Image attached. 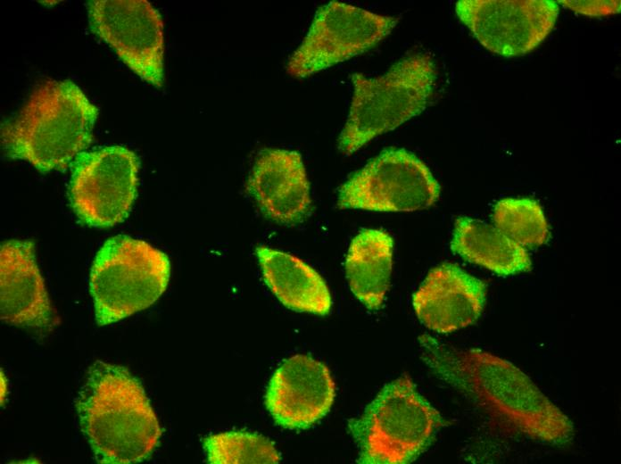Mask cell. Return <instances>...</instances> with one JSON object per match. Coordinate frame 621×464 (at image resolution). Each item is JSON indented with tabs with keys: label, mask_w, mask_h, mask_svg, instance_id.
<instances>
[{
	"label": "cell",
	"mask_w": 621,
	"mask_h": 464,
	"mask_svg": "<svg viewBox=\"0 0 621 464\" xmlns=\"http://www.w3.org/2000/svg\"><path fill=\"white\" fill-rule=\"evenodd\" d=\"M393 239L383 229L364 228L352 240L345 259L351 291L368 310H379L389 289Z\"/></svg>",
	"instance_id": "17"
},
{
	"label": "cell",
	"mask_w": 621,
	"mask_h": 464,
	"mask_svg": "<svg viewBox=\"0 0 621 464\" xmlns=\"http://www.w3.org/2000/svg\"><path fill=\"white\" fill-rule=\"evenodd\" d=\"M140 160L121 145L76 157L69 186L70 205L84 224L110 228L129 214L137 197Z\"/></svg>",
	"instance_id": "8"
},
{
	"label": "cell",
	"mask_w": 621,
	"mask_h": 464,
	"mask_svg": "<svg viewBox=\"0 0 621 464\" xmlns=\"http://www.w3.org/2000/svg\"><path fill=\"white\" fill-rule=\"evenodd\" d=\"M246 190L261 211L281 225L300 224L311 211L306 169L296 151L262 150L255 160Z\"/></svg>",
	"instance_id": "14"
},
{
	"label": "cell",
	"mask_w": 621,
	"mask_h": 464,
	"mask_svg": "<svg viewBox=\"0 0 621 464\" xmlns=\"http://www.w3.org/2000/svg\"><path fill=\"white\" fill-rule=\"evenodd\" d=\"M443 424L440 413L402 376L382 388L350 421L349 430L359 447L358 462L406 464L427 448Z\"/></svg>",
	"instance_id": "5"
},
{
	"label": "cell",
	"mask_w": 621,
	"mask_h": 464,
	"mask_svg": "<svg viewBox=\"0 0 621 464\" xmlns=\"http://www.w3.org/2000/svg\"><path fill=\"white\" fill-rule=\"evenodd\" d=\"M420 342L422 358L436 375L516 431L554 444L572 437L574 427L567 416L512 363L482 350H460L426 336Z\"/></svg>",
	"instance_id": "1"
},
{
	"label": "cell",
	"mask_w": 621,
	"mask_h": 464,
	"mask_svg": "<svg viewBox=\"0 0 621 464\" xmlns=\"http://www.w3.org/2000/svg\"><path fill=\"white\" fill-rule=\"evenodd\" d=\"M397 22L393 16L330 1L317 10L307 35L287 62L286 71L303 79L361 54L387 37Z\"/></svg>",
	"instance_id": "9"
},
{
	"label": "cell",
	"mask_w": 621,
	"mask_h": 464,
	"mask_svg": "<svg viewBox=\"0 0 621 464\" xmlns=\"http://www.w3.org/2000/svg\"><path fill=\"white\" fill-rule=\"evenodd\" d=\"M335 384L328 368L304 354L285 360L273 373L264 396L274 421L288 429H304L331 409Z\"/></svg>",
	"instance_id": "12"
},
{
	"label": "cell",
	"mask_w": 621,
	"mask_h": 464,
	"mask_svg": "<svg viewBox=\"0 0 621 464\" xmlns=\"http://www.w3.org/2000/svg\"><path fill=\"white\" fill-rule=\"evenodd\" d=\"M441 187L429 168L413 153L390 147L368 162L341 186L339 209L414 211L432 206Z\"/></svg>",
	"instance_id": "7"
},
{
	"label": "cell",
	"mask_w": 621,
	"mask_h": 464,
	"mask_svg": "<svg viewBox=\"0 0 621 464\" xmlns=\"http://www.w3.org/2000/svg\"><path fill=\"white\" fill-rule=\"evenodd\" d=\"M263 279L286 308L319 316L327 315L332 298L323 278L300 258L264 245L256 247Z\"/></svg>",
	"instance_id": "16"
},
{
	"label": "cell",
	"mask_w": 621,
	"mask_h": 464,
	"mask_svg": "<svg viewBox=\"0 0 621 464\" xmlns=\"http://www.w3.org/2000/svg\"><path fill=\"white\" fill-rule=\"evenodd\" d=\"M92 31L138 77L155 87L164 82L163 21L146 0H92Z\"/></svg>",
	"instance_id": "10"
},
{
	"label": "cell",
	"mask_w": 621,
	"mask_h": 464,
	"mask_svg": "<svg viewBox=\"0 0 621 464\" xmlns=\"http://www.w3.org/2000/svg\"><path fill=\"white\" fill-rule=\"evenodd\" d=\"M97 115V107L74 82L46 80L1 126L5 155L43 173L64 170L90 145Z\"/></svg>",
	"instance_id": "3"
},
{
	"label": "cell",
	"mask_w": 621,
	"mask_h": 464,
	"mask_svg": "<svg viewBox=\"0 0 621 464\" xmlns=\"http://www.w3.org/2000/svg\"><path fill=\"white\" fill-rule=\"evenodd\" d=\"M493 221L495 228L523 247L542 245L550 237L543 211L532 198L500 200L493 208Z\"/></svg>",
	"instance_id": "19"
},
{
	"label": "cell",
	"mask_w": 621,
	"mask_h": 464,
	"mask_svg": "<svg viewBox=\"0 0 621 464\" xmlns=\"http://www.w3.org/2000/svg\"><path fill=\"white\" fill-rule=\"evenodd\" d=\"M0 317L7 324L41 332L59 323L30 240H7L0 246Z\"/></svg>",
	"instance_id": "13"
},
{
	"label": "cell",
	"mask_w": 621,
	"mask_h": 464,
	"mask_svg": "<svg viewBox=\"0 0 621 464\" xmlns=\"http://www.w3.org/2000/svg\"><path fill=\"white\" fill-rule=\"evenodd\" d=\"M211 464L278 463L280 455L268 438L245 431L214 434L203 440Z\"/></svg>",
	"instance_id": "20"
},
{
	"label": "cell",
	"mask_w": 621,
	"mask_h": 464,
	"mask_svg": "<svg viewBox=\"0 0 621 464\" xmlns=\"http://www.w3.org/2000/svg\"><path fill=\"white\" fill-rule=\"evenodd\" d=\"M80 429L102 464L145 460L161 428L141 383L126 368L95 361L75 400Z\"/></svg>",
	"instance_id": "2"
},
{
	"label": "cell",
	"mask_w": 621,
	"mask_h": 464,
	"mask_svg": "<svg viewBox=\"0 0 621 464\" xmlns=\"http://www.w3.org/2000/svg\"><path fill=\"white\" fill-rule=\"evenodd\" d=\"M460 21L490 52L510 58L536 48L553 29L559 15L554 0H460Z\"/></svg>",
	"instance_id": "11"
},
{
	"label": "cell",
	"mask_w": 621,
	"mask_h": 464,
	"mask_svg": "<svg viewBox=\"0 0 621 464\" xmlns=\"http://www.w3.org/2000/svg\"><path fill=\"white\" fill-rule=\"evenodd\" d=\"M484 283L452 263L432 269L414 293L412 304L428 329L447 334L473 324L485 303Z\"/></svg>",
	"instance_id": "15"
},
{
	"label": "cell",
	"mask_w": 621,
	"mask_h": 464,
	"mask_svg": "<svg viewBox=\"0 0 621 464\" xmlns=\"http://www.w3.org/2000/svg\"><path fill=\"white\" fill-rule=\"evenodd\" d=\"M452 252L465 261L482 266L499 276L530 271L527 251L497 228L476 219L460 216L454 222Z\"/></svg>",
	"instance_id": "18"
},
{
	"label": "cell",
	"mask_w": 621,
	"mask_h": 464,
	"mask_svg": "<svg viewBox=\"0 0 621 464\" xmlns=\"http://www.w3.org/2000/svg\"><path fill=\"white\" fill-rule=\"evenodd\" d=\"M353 94L338 149L352 154L376 137L395 129L426 107L436 79L433 58L424 53L399 60L382 76H351Z\"/></svg>",
	"instance_id": "4"
},
{
	"label": "cell",
	"mask_w": 621,
	"mask_h": 464,
	"mask_svg": "<svg viewBox=\"0 0 621 464\" xmlns=\"http://www.w3.org/2000/svg\"><path fill=\"white\" fill-rule=\"evenodd\" d=\"M562 5L587 16H606L620 12V1H576L560 0Z\"/></svg>",
	"instance_id": "21"
},
{
	"label": "cell",
	"mask_w": 621,
	"mask_h": 464,
	"mask_svg": "<svg viewBox=\"0 0 621 464\" xmlns=\"http://www.w3.org/2000/svg\"><path fill=\"white\" fill-rule=\"evenodd\" d=\"M170 277L168 255L149 243L119 235L106 240L90 271L95 319L106 326L153 304Z\"/></svg>",
	"instance_id": "6"
}]
</instances>
